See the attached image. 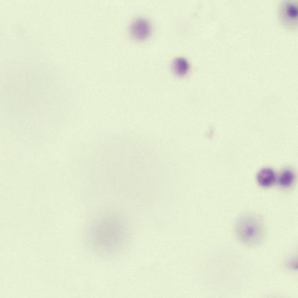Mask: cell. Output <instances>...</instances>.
<instances>
[{
    "label": "cell",
    "mask_w": 298,
    "mask_h": 298,
    "mask_svg": "<svg viewBox=\"0 0 298 298\" xmlns=\"http://www.w3.org/2000/svg\"><path fill=\"white\" fill-rule=\"evenodd\" d=\"M90 236V243L95 250L101 254H113L125 243L126 225L118 218H101L91 228Z\"/></svg>",
    "instance_id": "obj_1"
},
{
    "label": "cell",
    "mask_w": 298,
    "mask_h": 298,
    "mask_svg": "<svg viewBox=\"0 0 298 298\" xmlns=\"http://www.w3.org/2000/svg\"><path fill=\"white\" fill-rule=\"evenodd\" d=\"M298 9L296 5L293 3H287L285 4L281 11V16L284 22L290 26L296 25Z\"/></svg>",
    "instance_id": "obj_4"
},
{
    "label": "cell",
    "mask_w": 298,
    "mask_h": 298,
    "mask_svg": "<svg viewBox=\"0 0 298 298\" xmlns=\"http://www.w3.org/2000/svg\"><path fill=\"white\" fill-rule=\"evenodd\" d=\"M151 33L149 22L144 19H138L131 26V34L137 40L142 41L148 38Z\"/></svg>",
    "instance_id": "obj_3"
},
{
    "label": "cell",
    "mask_w": 298,
    "mask_h": 298,
    "mask_svg": "<svg viewBox=\"0 0 298 298\" xmlns=\"http://www.w3.org/2000/svg\"><path fill=\"white\" fill-rule=\"evenodd\" d=\"M295 176L294 173L290 170H286L280 176L278 183L282 187L288 188L293 184Z\"/></svg>",
    "instance_id": "obj_7"
},
{
    "label": "cell",
    "mask_w": 298,
    "mask_h": 298,
    "mask_svg": "<svg viewBox=\"0 0 298 298\" xmlns=\"http://www.w3.org/2000/svg\"><path fill=\"white\" fill-rule=\"evenodd\" d=\"M238 240L249 248H256L264 243L266 228L263 219L253 214H247L239 218L234 226Z\"/></svg>",
    "instance_id": "obj_2"
},
{
    "label": "cell",
    "mask_w": 298,
    "mask_h": 298,
    "mask_svg": "<svg viewBox=\"0 0 298 298\" xmlns=\"http://www.w3.org/2000/svg\"><path fill=\"white\" fill-rule=\"evenodd\" d=\"M173 71L179 76H184L189 71V65L187 61L184 59L179 58L173 62L172 65Z\"/></svg>",
    "instance_id": "obj_6"
},
{
    "label": "cell",
    "mask_w": 298,
    "mask_h": 298,
    "mask_svg": "<svg viewBox=\"0 0 298 298\" xmlns=\"http://www.w3.org/2000/svg\"><path fill=\"white\" fill-rule=\"evenodd\" d=\"M276 173L270 168H264L259 172L257 181L260 186L268 188L273 185L276 181Z\"/></svg>",
    "instance_id": "obj_5"
}]
</instances>
